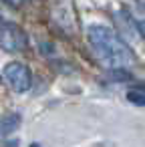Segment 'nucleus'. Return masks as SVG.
<instances>
[{"label":"nucleus","instance_id":"f257e3e1","mask_svg":"<svg viewBox=\"0 0 145 147\" xmlns=\"http://www.w3.org/2000/svg\"><path fill=\"white\" fill-rule=\"evenodd\" d=\"M89 42L97 61L109 71H125L127 67L135 63L133 51L109 26L93 24L89 28Z\"/></svg>","mask_w":145,"mask_h":147},{"label":"nucleus","instance_id":"f03ea898","mask_svg":"<svg viewBox=\"0 0 145 147\" xmlns=\"http://www.w3.org/2000/svg\"><path fill=\"white\" fill-rule=\"evenodd\" d=\"M26 47H28V36L18 24L0 22V49L8 53H16Z\"/></svg>","mask_w":145,"mask_h":147},{"label":"nucleus","instance_id":"7ed1b4c3","mask_svg":"<svg viewBox=\"0 0 145 147\" xmlns=\"http://www.w3.org/2000/svg\"><path fill=\"white\" fill-rule=\"evenodd\" d=\"M4 79L16 93H26L32 85V75L30 69L22 63H8L4 67Z\"/></svg>","mask_w":145,"mask_h":147},{"label":"nucleus","instance_id":"20e7f679","mask_svg":"<svg viewBox=\"0 0 145 147\" xmlns=\"http://www.w3.org/2000/svg\"><path fill=\"white\" fill-rule=\"evenodd\" d=\"M115 22H117V28L121 30V32H119L121 38L125 36L127 40H135V38L139 36L135 24H133V20H131V16L127 14V10H119V12H115Z\"/></svg>","mask_w":145,"mask_h":147},{"label":"nucleus","instance_id":"39448f33","mask_svg":"<svg viewBox=\"0 0 145 147\" xmlns=\"http://www.w3.org/2000/svg\"><path fill=\"white\" fill-rule=\"evenodd\" d=\"M127 14L131 16L135 28H137V34H141L145 38V4H127Z\"/></svg>","mask_w":145,"mask_h":147},{"label":"nucleus","instance_id":"423d86ee","mask_svg":"<svg viewBox=\"0 0 145 147\" xmlns=\"http://www.w3.org/2000/svg\"><path fill=\"white\" fill-rule=\"evenodd\" d=\"M127 101L137 107H145V85H133L127 91Z\"/></svg>","mask_w":145,"mask_h":147},{"label":"nucleus","instance_id":"0eeeda50","mask_svg":"<svg viewBox=\"0 0 145 147\" xmlns=\"http://www.w3.org/2000/svg\"><path fill=\"white\" fill-rule=\"evenodd\" d=\"M18 125H20V115L18 113H8L2 119V123H0V131H4V135H8V133L16 131Z\"/></svg>","mask_w":145,"mask_h":147},{"label":"nucleus","instance_id":"6e6552de","mask_svg":"<svg viewBox=\"0 0 145 147\" xmlns=\"http://www.w3.org/2000/svg\"><path fill=\"white\" fill-rule=\"evenodd\" d=\"M109 73H111V77H113L111 81H121V83H123V81H127V79H131L127 71H109Z\"/></svg>","mask_w":145,"mask_h":147},{"label":"nucleus","instance_id":"1a4fd4ad","mask_svg":"<svg viewBox=\"0 0 145 147\" xmlns=\"http://www.w3.org/2000/svg\"><path fill=\"white\" fill-rule=\"evenodd\" d=\"M30 147H40V145H38V143H32V145H30Z\"/></svg>","mask_w":145,"mask_h":147}]
</instances>
